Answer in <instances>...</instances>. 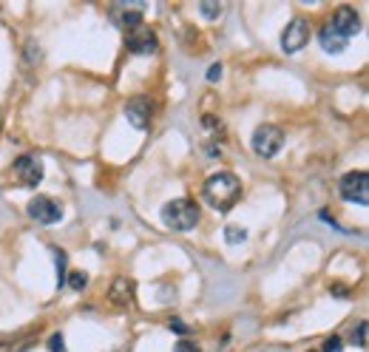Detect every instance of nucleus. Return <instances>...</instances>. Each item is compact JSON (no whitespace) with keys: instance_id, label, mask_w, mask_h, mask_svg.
<instances>
[{"instance_id":"obj_20","label":"nucleus","mask_w":369,"mask_h":352,"mask_svg":"<svg viewBox=\"0 0 369 352\" xmlns=\"http://www.w3.org/2000/svg\"><path fill=\"white\" fill-rule=\"evenodd\" d=\"M49 349H51V352H66V338L60 335V333H54V335L49 338Z\"/></svg>"},{"instance_id":"obj_19","label":"nucleus","mask_w":369,"mask_h":352,"mask_svg":"<svg viewBox=\"0 0 369 352\" xmlns=\"http://www.w3.org/2000/svg\"><path fill=\"white\" fill-rule=\"evenodd\" d=\"M341 349H344V341L338 338V335H329L324 341V346H321V352H341Z\"/></svg>"},{"instance_id":"obj_13","label":"nucleus","mask_w":369,"mask_h":352,"mask_svg":"<svg viewBox=\"0 0 369 352\" xmlns=\"http://www.w3.org/2000/svg\"><path fill=\"white\" fill-rule=\"evenodd\" d=\"M117 26H122L126 32H134V28L142 26V12L139 9H122V15L117 17Z\"/></svg>"},{"instance_id":"obj_4","label":"nucleus","mask_w":369,"mask_h":352,"mask_svg":"<svg viewBox=\"0 0 369 352\" xmlns=\"http://www.w3.org/2000/svg\"><path fill=\"white\" fill-rule=\"evenodd\" d=\"M12 173H15V179H17L23 188H37V185L43 182V162H40V157H35V154H23V157L15 159Z\"/></svg>"},{"instance_id":"obj_23","label":"nucleus","mask_w":369,"mask_h":352,"mask_svg":"<svg viewBox=\"0 0 369 352\" xmlns=\"http://www.w3.org/2000/svg\"><path fill=\"white\" fill-rule=\"evenodd\" d=\"M171 330L179 333V335H184V333H188V324H182V321H171Z\"/></svg>"},{"instance_id":"obj_11","label":"nucleus","mask_w":369,"mask_h":352,"mask_svg":"<svg viewBox=\"0 0 369 352\" xmlns=\"http://www.w3.org/2000/svg\"><path fill=\"white\" fill-rule=\"evenodd\" d=\"M318 43H321V49H324L327 54H341V51L347 49L350 40L338 35L329 23H324V26H321V32H318Z\"/></svg>"},{"instance_id":"obj_17","label":"nucleus","mask_w":369,"mask_h":352,"mask_svg":"<svg viewBox=\"0 0 369 352\" xmlns=\"http://www.w3.org/2000/svg\"><path fill=\"white\" fill-rule=\"evenodd\" d=\"M69 287H71V290H77V292H80V290H85V287H88V276H85L83 270L69 273Z\"/></svg>"},{"instance_id":"obj_14","label":"nucleus","mask_w":369,"mask_h":352,"mask_svg":"<svg viewBox=\"0 0 369 352\" xmlns=\"http://www.w3.org/2000/svg\"><path fill=\"white\" fill-rule=\"evenodd\" d=\"M244 239H248V230H244L241 225H228L225 227V242L228 245H241Z\"/></svg>"},{"instance_id":"obj_22","label":"nucleus","mask_w":369,"mask_h":352,"mask_svg":"<svg viewBox=\"0 0 369 352\" xmlns=\"http://www.w3.org/2000/svg\"><path fill=\"white\" fill-rule=\"evenodd\" d=\"M216 80H222V63H213L207 69V82H216Z\"/></svg>"},{"instance_id":"obj_3","label":"nucleus","mask_w":369,"mask_h":352,"mask_svg":"<svg viewBox=\"0 0 369 352\" xmlns=\"http://www.w3.org/2000/svg\"><path fill=\"white\" fill-rule=\"evenodd\" d=\"M282 145H284V131L279 125L264 123V125L256 128V134H253V151L259 157H264V159L275 157V154L282 151Z\"/></svg>"},{"instance_id":"obj_6","label":"nucleus","mask_w":369,"mask_h":352,"mask_svg":"<svg viewBox=\"0 0 369 352\" xmlns=\"http://www.w3.org/2000/svg\"><path fill=\"white\" fill-rule=\"evenodd\" d=\"M341 196L347 202H355V204H361V208H366L369 204V176H366V170H352V173L344 176L341 179Z\"/></svg>"},{"instance_id":"obj_16","label":"nucleus","mask_w":369,"mask_h":352,"mask_svg":"<svg viewBox=\"0 0 369 352\" xmlns=\"http://www.w3.org/2000/svg\"><path fill=\"white\" fill-rule=\"evenodd\" d=\"M199 12H202L207 20H216V17L225 15V6H222V3H207V0H205V3H199Z\"/></svg>"},{"instance_id":"obj_8","label":"nucleus","mask_w":369,"mask_h":352,"mask_svg":"<svg viewBox=\"0 0 369 352\" xmlns=\"http://www.w3.org/2000/svg\"><path fill=\"white\" fill-rule=\"evenodd\" d=\"M329 26L335 28L341 37H355L358 32H361V17H358V12L352 9V6H338L335 12H332V17H329Z\"/></svg>"},{"instance_id":"obj_5","label":"nucleus","mask_w":369,"mask_h":352,"mask_svg":"<svg viewBox=\"0 0 369 352\" xmlns=\"http://www.w3.org/2000/svg\"><path fill=\"white\" fill-rule=\"evenodd\" d=\"M26 213L40 225H57L60 219H63V204H60L57 199H51V196H35L26 204Z\"/></svg>"},{"instance_id":"obj_7","label":"nucleus","mask_w":369,"mask_h":352,"mask_svg":"<svg viewBox=\"0 0 369 352\" xmlns=\"http://www.w3.org/2000/svg\"><path fill=\"white\" fill-rule=\"evenodd\" d=\"M307 43H310V23H307L304 17H295L287 23V28L282 32V49L287 54H298Z\"/></svg>"},{"instance_id":"obj_15","label":"nucleus","mask_w":369,"mask_h":352,"mask_svg":"<svg viewBox=\"0 0 369 352\" xmlns=\"http://www.w3.org/2000/svg\"><path fill=\"white\" fill-rule=\"evenodd\" d=\"M54 250V258H57V284L63 287L66 284V253L60 247H51Z\"/></svg>"},{"instance_id":"obj_1","label":"nucleus","mask_w":369,"mask_h":352,"mask_svg":"<svg viewBox=\"0 0 369 352\" xmlns=\"http://www.w3.org/2000/svg\"><path fill=\"white\" fill-rule=\"evenodd\" d=\"M205 199L210 202L213 211L219 213H228L233 204L241 199V182L233 170H219L213 173L210 179L205 182Z\"/></svg>"},{"instance_id":"obj_12","label":"nucleus","mask_w":369,"mask_h":352,"mask_svg":"<svg viewBox=\"0 0 369 352\" xmlns=\"http://www.w3.org/2000/svg\"><path fill=\"white\" fill-rule=\"evenodd\" d=\"M111 301L117 304V307H126V304H131L134 301V281L131 279H126V276H119V279H114V284H111Z\"/></svg>"},{"instance_id":"obj_9","label":"nucleus","mask_w":369,"mask_h":352,"mask_svg":"<svg viewBox=\"0 0 369 352\" xmlns=\"http://www.w3.org/2000/svg\"><path fill=\"white\" fill-rule=\"evenodd\" d=\"M126 120L134 128L145 131L153 123V100L151 97H134V100H128V105H126Z\"/></svg>"},{"instance_id":"obj_21","label":"nucleus","mask_w":369,"mask_h":352,"mask_svg":"<svg viewBox=\"0 0 369 352\" xmlns=\"http://www.w3.org/2000/svg\"><path fill=\"white\" fill-rule=\"evenodd\" d=\"M173 352H202L194 341H176V346H173Z\"/></svg>"},{"instance_id":"obj_10","label":"nucleus","mask_w":369,"mask_h":352,"mask_svg":"<svg viewBox=\"0 0 369 352\" xmlns=\"http://www.w3.org/2000/svg\"><path fill=\"white\" fill-rule=\"evenodd\" d=\"M126 46H128V51L131 54H153L160 49V40H157V35L151 32V28H134V32H128V37H126Z\"/></svg>"},{"instance_id":"obj_2","label":"nucleus","mask_w":369,"mask_h":352,"mask_svg":"<svg viewBox=\"0 0 369 352\" xmlns=\"http://www.w3.org/2000/svg\"><path fill=\"white\" fill-rule=\"evenodd\" d=\"M162 222L171 230L188 233V230H194L199 225V204L191 202V199H173L162 208Z\"/></svg>"},{"instance_id":"obj_18","label":"nucleus","mask_w":369,"mask_h":352,"mask_svg":"<svg viewBox=\"0 0 369 352\" xmlns=\"http://www.w3.org/2000/svg\"><path fill=\"white\" fill-rule=\"evenodd\" d=\"M352 344L366 346V321H358V327L352 330Z\"/></svg>"}]
</instances>
